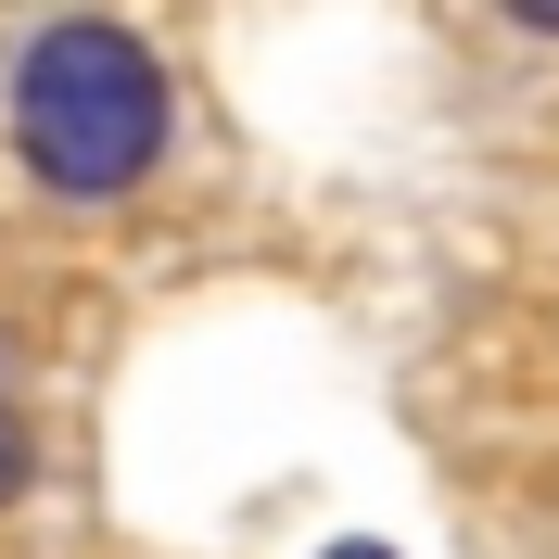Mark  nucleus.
Wrapping results in <instances>:
<instances>
[{
	"label": "nucleus",
	"mask_w": 559,
	"mask_h": 559,
	"mask_svg": "<svg viewBox=\"0 0 559 559\" xmlns=\"http://www.w3.org/2000/svg\"><path fill=\"white\" fill-rule=\"evenodd\" d=\"M13 153L64 204L140 191L166 166V64L128 26H38L13 51Z\"/></svg>",
	"instance_id": "obj_1"
},
{
	"label": "nucleus",
	"mask_w": 559,
	"mask_h": 559,
	"mask_svg": "<svg viewBox=\"0 0 559 559\" xmlns=\"http://www.w3.org/2000/svg\"><path fill=\"white\" fill-rule=\"evenodd\" d=\"M26 496V407H13V369H0V509Z\"/></svg>",
	"instance_id": "obj_2"
},
{
	"label": "nucleus",
	"mask_w": 559,
	"mask_h": 559,
	"mask_svg": "<svg viewBox=\"0 0 559 559\" xmlns=\"http://www.w3.org/2000/svg\"><path fill=\"white\" fill-rule=\"evenodd\" d=\"M331 559H394V547H331Z\"/></svg>",
	"instance_id": "obj_3"
}]
</instances>
